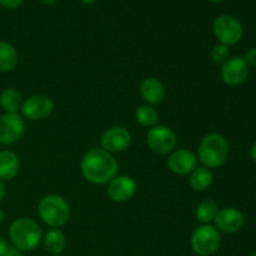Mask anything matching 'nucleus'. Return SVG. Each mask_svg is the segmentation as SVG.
I'll return each instance as SVG.
<instances>
[{
	"mask_svg": "<svg viewBox=\"0 0 256 256\" xmlns=\"http://www.w3.org/2000/svg\"><path fill=\"white\" fill-rule=\"evenodd\" d=\"M222 244L220 232L210 224H202L192 235V249L199 256H210L219 250Z\"/></svg>",
	"mask_w": 256,
	"mask_h": 256,
	"instance_id": "39448f33",
	"label": "nucleus"
},
{
	"mask_svg": "<svg viewBox=\"0 0 256 256\" xmlns=\"http://www.w3.org/2000/svg\"><path fill=\"white\" fill-rule=\"evenodd\" d=\"M102 149L106 150L108 152H122L129 148L132 142V134L125 128L112 126L105 130L102 135Z\"/></svg>",
	"mask_w": 256,
	"mask_h": 256,
	"instance_id": "f8f14e48",
	"label": "nucleus"
},
{
	"mask_svg": "<svg viewBox=\"0 0 256 256\" xmlns=\"http://www.w3.org/2000/svg\"><path fill=\"white\" fill-rule=\"evenodd\" d=\"M215 228L225 234H235L245 225V216L239 209L232 206L219 209L214 219Z\"/></svg>",
	"mask_w": 256,
	"mask_h": 256,
	"instance_id": "9b49d317",
	"label": "nucleus"
},
{
	"mask_svg": "<svg viewBox=\"0 0 256 256\" xmlns=\"http://www.w3.org/2000/svg\"><path fill=\"white\" fill-rule=\"evenodd\" d=\"M5 196H6V188H5L4 182L0 180V202L5 199Z\"/></svg>",
	"mask_w": 256,
	"mask_h": 256,
	"instance_id": "cd10ccee",
	"label": "nucleus"
},
{
	"mask_svg": "<svg viewBox=\"0 0 256 256\" xmlns=\"http://www.w3.org/2000/svg\"><path fill=\"white\" fill-rule=\"evenodd\" d=\"M242 59L245 60V62H246L248 65H256V48H250L249 50H246V52H245L244 58Z\"/></svg>",
	"mask_w": 256,
	"mask_h": 256,
	"instance_id": "b1692460",
	"label": "nucleus"
},
{
	"mask_svg": "<svg viewBox=\"0 0 256 256\" xmlns=\"http://www.w3.org/2000/svg\"><path fill=\"white\" fill-rule=\"evenodd\" d=\"M42 2H44L45 5H49V6H52V5H54L55 2H56V0H42Z\"/></svg>",
	"mask_w": 256,
	"mask_h": 256,
	"instance_id": "c756f323",
	"label": "nucleus"
},
{
	"mask_svg": "<svg viewBox=\"0 0 256 256\" xmlns=\"http://www.w3.org/2000/svg\"><path fill=\"white\" fill-rule=\"evenodd\" d=\"M212 179H214V175L212 170L205 166H196L190 172L189 184L192 190L202 192L209 189L210 185L212 184Z\"/></svg>",
	"mask_w": 256,
	"mask_h": 256,
	"instance_id": "f3484780",
	"label": "nucleus"
},
{
	"mask_svg": "<svg viewBox=\"0 0 256 256\" xmlns=\"http://www.w3.org/2000/svg\"><path fill=\"white\" fill-rule=\"evenodd\" d=\"M54 102L46 95H32L22 104V114L25 119L42 120L54 112Z\"/></svg>",
	"mask_w": 256,
	"mask_h": 256,
	"instance_id": "1a4fd4ad",
	"label": "nucleus"
},
{
	"mask_svg": "<svg viewBox=\"0 0 256 256\" xmlns=\"http://www.w3.org/2000/svg\"><path fill=\"white\" fill-rule=\"evenodd\" d=\"M230 154L229 142L218 132H210L205 135L198 148V159L202 166L208 169H216L226 162Z\"/></svg>",
	"mask_w": 256,
	"mask_h": 256,
	"instance_id": "f03ea898",
	"label": "nucleus"
},
{
	"mask_svg": "<svg viewBox=\"0 0 256 256\" xmlns=\"http://www.w3.org/2000/svg\"><path fill=\"white\" fill-rule=\"evenodd\" d=\"M136 192V182L130 176H115L108 185V195L115 202H126Z\"/></svg>",
	"mask_w": 256,
	"mask_h": 256,
	"instance_id": "4468645a",
	"label": "nucleus"
},
{
	"mask_svg": "<svg viewBox=\"0 0 256 256\" xmlns=\"http://www.w3.org/2000/svg\"><path fill=\"white\" fill-rule=\"evenodd\" d=\"M140 95L148 105L160 104L165 98V88L156 78H146L140 84Z\"/></svg>",
	"mask_w": 256,
	"mask_h": 256,
	"instance_id": "2eb2a0df",
	"label": "nucleus"
},
{
	"mask_svg": "<svg viewBox=\"0 0 256 256\" xmlns=\"http://www.w3.org/2000/svg\"><path fill=\"white\" fill-rule=\"evenodd\" d=\"M168 166L174 174L188 175L198 166V156L188 149H175L168 158Z\"/></svg>",
	"mask_w": 256,
	"mask_h": 256,
	"instance_id": "ddd939ff",
	"label": "nucleus"
},
{
	"mask_svg": "<svg viewBox=\"0 0 256 256\" xmlns=\"http://www.w3.org/2000/svg\"><path fill=\"white\" fill-rule=\"evenodd\" d=\"M45 249L52 254H60L66 246V238L60 229H52L44 238Z\"/></svg>",
	"mask_w": 256,
	"mask_h": 256,
	"instance_id": "aec40b11",
	"label": "nucleus"
},
{
	"mask_svg": "<svg viewBox=\"0 0 256 256\" xmlns=\"http://www.w3.org/2000/svg\"><path fill=\"white\" fill-rule=\"evenodd\" d=\"M40 218L52 229L64 226L70 219V206L66 200L60 195H46L42 198L38 208Z\"/></svg>",
	"mask_w": 256,
	"mask_h": 256,
	"instance_id": "20e7f679",
	"label": "nucleus"
},
{
	"mask_svg": "<svg viewBox=\"0 0 256 256\" xmlns=\"http://www.w3.org/2000/svg\"><path fill=\"white\" fill-rule=\"evenodd\" d=\"M218 212H219V206H218L216 202H214L212 199H205L196 205L195 215L202 224H210L212 222H214Z\"/></svg>",
	"mask_w": 256,
	"mask_h": 256,
	"instance_id": "412c9836",
	"label": "nucleus"
},
{
	"mask_svg": "<svg viewBox=\"0 0 256 256\" xmlns=\"http://www.w3.org/2000/svg\"><path fill=\"white\" fill-rule=\"evenodd\" d=\"M4 256H22V250L16 249L15 246H12V248L9 246V249H8V252H5Z\"/></svg>",
	"mask_w": 256,
	"mask_h": 256,
	"instance_id": "bb28decb",
	"label": "nucleus"
},
{
	"mask_svg": "<svg viewBox=\"0 0 256 256\" xmlns=\"http://www.w3.org/2000/svg\"><path fill=\"white\" fill-rule=\"evenodd\" d=\"M250 156H252V162H254L256 164V142H254V144H252V150H250Z\"/></svg>",
	"mask_w": 256,
	"mask_h": 256,
	"instance_id": "c85d7f7f",
	"label": "nucleus"
},
{
	"mask_svg": "<svg viewBox=\"0 0 256 256\" xmlns=\"http://www.w3.org/2000/svg\"><path fill=\"white\" fill-rule=\"evenodd\" d=\"M176 135L170 128L155 125L150 128L146 134V144L152 152L160 155H168L176 148Z\"/></svg>",
	"mask_w": 256,
	"mask_h": 256,
	"instance_id": "0eeeda50",
	"label": "nucleus"
},
{
	"mask_svg": "<svg viewBox=\"0 0 256 256\" xmlns=\"http://www.w3.org/2000/svg\"><path fill=\"white\" fill-rule=\"evenodd\" d=\"M18 65V52L10 42L0 40V72H8Z\"/></svg>",
	"mask_w": 256,
	"mask_h": 256,
	"instance_id": "a211bd4d",
	"label": "nucleus"
},
{
	"mask_svg": "<svg viewBox=\"0 0 256 256\" xmlns=\"http://www.w3.org/2000/svg\"><path fill=\"white\" fill-rule=\"evenodd\" d=\"M25 132V122L18 112L0 115V144L12 145L22 139Z\"/></svg>",
	"mask_w": 256,
	"mask_h": 256,
	"instance_id": "6e6552de",
	"label": "nucleus"
},
{
	"mask_svg": "<svg viewBox=\"0 0 256 256\" xmlns=\"http://www.w3.org/2000/svg\"><path fill=\"white\" fill-rule=\"evenodd\" d=\"M9 249V245H8V242L4 239V238L0 235V256H4L5 252Z\"/></svg>",
	"mask_w": 256,
	"mask_h": 256,
	"instance_id": "a878e982",
	"label": "nucleus"
},
{
	"mask_svg": "<svg viewBox=\"0 0 256 256\" xmlns=\"http://www.w3.org/2000/svg\"><path fill=\"white\" fill-rule=\"evenodd\" d=\"M252 256H256V252H255V254H252Z\"/></svg>",
	"mask_w": 256,
	"mask_h": 256,
	"instance_id": "72a5a7b5",
	"label": "nucleus"
},
{
	"mask_svg": "<svg viewBox=\"0 0 256 256\" xmlns=\"http://www.w3.org/2000/svg\"><path fill=\"white\" fill-rule=\"evenodd\" d=\"M4 220H5V212H4V210L0 209V224H2V222H4Z\"/></svg>",
	"mask_w": 256,
	"mask_h": 256,
	"instance_id": "7c9ffc66",
	"label": "nucleus"
},
{
	"mask_svg": "<svg viewBox=\"0 0 256 256\" xmlns=\"http://www.w3.org/2000/svg\"><path fill=\"white\" fill-rule=\"evenodd\" d=\"M209 2H212V4H219V2H225V0H209Z\"/></svg>",
	"mask_w": 256,
	"mask_h": 256,
	"instance_id": "473e14b6",
	"label": "nucleus"
},
{
	"mask_svg": "<svg viewBox=\"0 0 256 256\" xmlns=\"http://www.w3.org/2000/svg\"><path fill=\"white\" fill-rule=\"evenodd\" d=\"M212 30L219 44L225 45V46L238 44L244 35L242 22L232 15L218 16L212 25Z\"/></svg>",
	"mask_w": 256,
	"mask_h": 256,
	"instance_id": "423d86ee",
	"label": "nucleus"
},
{
	"mask_svg": "<svg viewBox=\"0 0 256 256\" xmlns=\"http://www.w3.org/2000/svg\"><path fill=\"white\" fill-rule=\"evenodd\" d=\"M20 169L19 156L14 152L2 150L0 152V180L9 182L14 179Z\"/></svg>",
	"mask_w": 256,
	"mask_h": 256,
	"instance_id": "dca6fc26",
	"label": "nucleus"
},
{
	"mask_svg": "<svg viewBox=\"0 0 256 256\" xmlns=\"http://www.w3.org/2000/svg\"><path fill=\"white\" fill-rule=\"evenodd\" d=\"M229 58H230L229 46H225V45L222 44H218L212 49V62H216V64H224Z\"/></svg>",
	"mask_w": 256,
	"mask_h": 256,
	"instance_id": "5701e85b",
	"label": "nucleus"
},
{
	"mask_svg": "<svg viewBox=\"0 0 256 256\" xmlns=\"http://www.w3.org/2000/svg\"><path fill=\"white\" fill-rule=\"evenodd\" d=\"M22 2H24V0H0V5H2V8H5V9L12 10L19 8L20 5L22 4Z\"/></svg>",
	"mask_w": 256,
	"mask_h": 256,
	"instance_id": "393cba45",
	"label": "nucleus"
},
{
	"mask_svg": "<svg viewBox=\"0 0 256 256\" xmlns=\"http://www.w3.org/2000/svg\"><path fill=\"white\" fill-rule=\"evenodd\" d=\"M249 72V65L242 56H232L222 64L220 75H222V82L226 85L239 86L246 82Z\"/></svg>",
	"mask_w": 256,
	"mask_h": 256,
	"instance_id": "9d476101",
	"label": "nucleus"
},
{
	"mask_svg": "<svg viewBox=\"0 0 256 256\" xmlns=\"http://www.w3.org/2000/svg\"><path fill=\"white\" fill-rule=\"evenodd\" d=\"M80 170L88 182L104 185L109 184L115 176H118L119 164L112 154L102 148H95L82 156Z\"/></svg>",
	"mask_w": 256,
	"mask_h": 256,
	"instance_id": "f257e3e1",
	"label": "nucleus"
},
{
	"mask_svg": "<svg viewBox=\"0 0 256 256\" xmlns=\"http://www.w3.org/2000/svg\"><path fill=\"white\" fill-rule=\"evenodd\" d=\"M42 229L38 222L29 218H19L9 228L10 242L22 252L34 250L42 242Z\"/></svg>",
	"mask_w": 256,
	"mask_h": 256,
	"instance_id": "7ed1b4c3",
	"label": "nucleus"
},
{
	"mask_svg": "<svg viewBox=\"0 0 256 256\" xmlns=\"http://www.w3.org/2000/svg\"><path fill=\"white\" fill-rule=\"evenodd\" d=\"M82 2H84V4H92V2H95L96 0H80Z\"/></svg>",
	"mask_w": 256,
	"mask_h": 256,
	"instance_id": "2f4dec72",
	"label": "nucleus"
},
{
	"mask_svg": "<svg viewBox=\"0 0 256 256\" xmlns=\"http://www.w3.org/2000/svg\"><path fill=\"white\" fill-rule=\"evenodd\" d=\"M22 95L12 88L4 89L0 94V108L5 112H18L22 108Z\"/></svg>",
	"mask_w": 256,
	"mask_h": 256,
	"instance_id": "6ab92c4d",
	"label": "nucleus"
},
{
	"mask_svg": "<svg viewBox=\"0 0 256 256\" xmlns=\"http://www.w3.org/2000/svg\"><path fill=\"white\" fill-rule=\"evenodd\" d=\"M135 118H136V122L142 126L152 128L158 124L159 112L154 106L145 104L138 108L136 112H135Z\"/></svg>",
	"mask_w": 256,
	"mask_h": 256,
	"instance_id": "4be33fe9",
	"label": "nucleus"
}]
</instances>
